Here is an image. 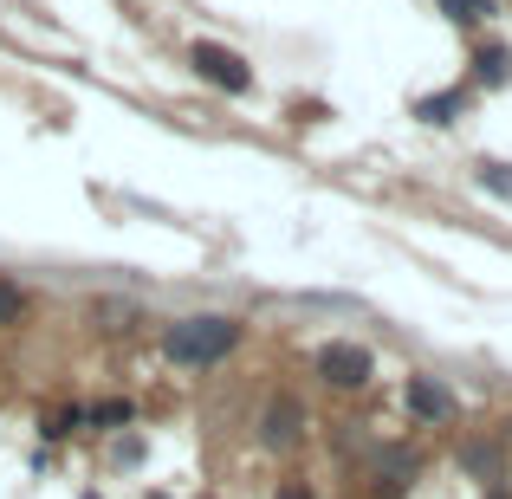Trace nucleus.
I'll return each instance as SVG.
<instances>
[{"instance_id":"nucleus-8","label":"nucleus","mask_w":512,"mask_h":499,"mask_svg":"<svg viewBox=\"0 0 512 499\" xmlns=\"http://www.w3.org/2000/svg\"><path fill=\"white\" fill-rule=\"evenodd\" d=\"M441 13H448V20H461V26H480L493 13V0H441Z\"/></svg>"},{"instance_id":"nucleus-2","label":"nucleus","mask_w":512,"mask_h":499,"mask_svg":"<svg viewBox=\"0 0 512 499\" xmlns=\"http://www.w3.org/2000/svg\"><path fill=\"white\" fill-rule=\"evenodd\" d=\"M188 65H195V78L214 85L221 98H247L253 91V65L240 59L234 46H221V39H195V46H188Z\"/></svg>"},{"instance_id":"nucleus-6","label":"nucleus","mask_w":512,"mask_h":499,"mask_svg":"<svg viewBox=\"0 0 512 499\" xmlns=\"http://www.w3.org/2000/svg\"><path fill=\"white\" fill-rule=\"evenodd\" d=\"M506 72H512V52L506 46H480L474 52V78H480V85H506Z\"/></svg>"},{"instance_id":"nucleus-5","label":"nucleus","mask_w":512,"mask_h":499,"mask_svg":"<svg viewBox=\"0 0 512 499\" xmlns=\"http://www.w3.org/2000/svg\"><path fill=\"white\" fill-rule=\"evenodd\" d=\"M402 409L422 415V422H448L454 396H448V383H435V376H409V383H402Z\"/></svg>"},{"instance_id":"nucleus-10","label":"nucleus","mask_w":512,"mask_h":499,"mask_svg":"<svg viewBox=\"0 0 512 499\" xmlns=\"http://www.w3.org/2000/svg\"><path fill=\"white\" fill-rule=\"evenodd\" d=\"M286 499H312V493H299V487H292V493H286Z\"/></svg>"},{"instance_id":"nucleus-7","label":"nucleus","mask_w":512,"mask_h":499,"mask_svg":"<svg viewBox=\"0 0 512 499\" xmlns=\"http://www.w3.org/2000/svg\"><path fill=\"white\" fill-rule=\"evenodd\" d=\"M13 325H26V292L0 273V331H13Z\"/></svg>"},{"instance_id":"nucleus-1","label":"nucleus","mask_w":512,"mask_h":499,"mask_svg":"<svg viewBox=\"0 0 512 499\" xmlns=\"http://www.w3.org/2000/svg\"><path fill=\"white\" fill-rule=\"evenodd\" d=\"M234 350H240V318H227V312H188L163 331V357L175 370H214Z\"/></svg>"},{"instance_id":"nucleus-4","label":"nucleus","mask_w":512,"mask_h":499,"mask_svg":"<svg viewBox=\"0 0 512 499\" xmlns=\"http://www.w3.org/2000/svg\"><path fill=\"white\" fill-rule=\"evenodd\" d=\"M312 428V415H305V402H292V396H273L260 409V448L266 454H286V448H299V435Z\"/></svg>"},{"instance_id":"nucleus-9","label":"nucleus","mask_w":512,"mask_h":499,"mask_svg":"<svg viewBox=\"0 0 512 499\" xmlns=\"http://www.w3.org/2000/svg\"><path fill=\"white\" fill-rule=\"evenodd\" d=\"M461 104H467V91H448V98H428L422 117H428V124H448V111H461Z\"/></svg>"},{"instance_id":"nucleus-3","label":"nucleus","mask_w":512,"mask_h":499,"mask_svg":"<svg viewBox=\"0 0 512 499\" xmlns=\"http://www.w3.org/2000/svg\"><path fill=\"white\" fill-rule=\"evenodd\" d=\"M312 376L325 389H338V396H350V389L370 383V350L350 344V337H338V344H318L312 350Z\"/></svg>"}]
</instances>
